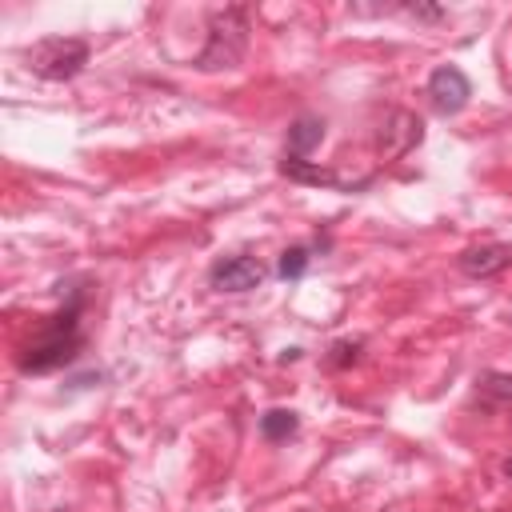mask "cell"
<instances>
[{"instance_id":"277c9868","label":"cell","mask_w":512,"mask_h":512,"mask_svg":"<svg viewBox=\"0 0 512 512\" xmlns=\"http://www.w3.org/2000/svg\"><path fill=\"white\" fill-rule=\"evenodd\" d=\"M428 96H432L436 112L452 116V112H460V108L468 104L472 84H468V76H464L456 64H440V68L428 76Z\"/></svg>"},{"instance_id":"7a4b0ae2","label":"cell","mask_w":512,"mask_h":512,"mask_svg":"<svg viewBox=\"0 0 512 512\" xmlns=\"http://www.w3.org/2000/svg\"><path fill=\"white\" fill-rule=\"evenodd\" d=\"M244 48H248V16H244V8H224L208 24V44H204L196 68L200 72L236 68L240 56H244Z\"/></svg>"},{"instance_id":"9a60e30c","label":"cell","mask_w":512,"mask_h":512,"mask_svg":"<svg viewBox=\"0 0 512 512\" xmlns=\"http://www.w3.org/2000/svg\"><path fill=\"white\" fill-rule=\"evenodd\" d=\"M504 476H508V480H512V460H504Z\"/></svg>"},{"instance_id":"52a82bcc","label":"cell","mask_w":512,"mask_h":512,"mask_svg":"<svg viewBox=\"0 0 512 512\" xmlns=\"http://www.w3.org/2000/svg\"><path fill=\"white\" fill-rule=\"evenodd\" d=\"M456 264H460L464 276L488 280V276H496V272H504L512 264V244H476V248H464Z\"/></svg>"},{"instance_id":"8fae6325","label":"cell","mask_w":512,"mask_h":512,"mask_svg":"<svg viewBox=\"0 0 512 512\" xmlns=\"http://www.w3.org/2000/svg\"><path fill=\"white\" fill-rule=\"evenodd\" d=\"M304 268H308V248H284V252H280V264H276V272H280L284 280H296V276H304Z\"/></svg>"},{"instance_id":"3957f363","label":"cell","mask_w":512,"mask_h":512,"mask_svg":"<svg viewBox=\"0 0 512 512\" xmlns=\"http://www.w3.org/2000/svg\"><path fill=\"white\" fill-rule=\"evenodd\" d=\"M24 60L44 80H72L88 64V44L76 36H44L24 52Z\"/></svg>"},{"instance_id":"6da1fadb","label":"cell","mask_w":512,"mask_h":512,"mask_svg":"<svg viewBox=\"0 0 512 512\" xmlns=\"http://www.w3.org/2000/svg\"><path fill=\"white\" fill-rule=\"evenodd\" d=\"M76 316H80V296L60 312L52 316V324L40 332V340H32L20 356V368L24 372H48L64 360H72V352L80 348V332H76Z\"/></svg>"},{"instance_id":"5bb4252c","label":"cell","mask_w":512,"mask_h":512,"mask_svg":"<svg viewBox=\"0 0 512 512\" xmlns=\"http://www.w3.org/2000/svg\"><path fill=\"white\" fill-rule=\"evenodd\" d=\"M408 12H412V16H428V20L440 16V8H428V4H408Z\"/></svg>"},{"instance_id":"ba28073f","label":"cell","mask_w":512,"mask_h":512,"mask_svg":"<svg viewBox=\"0 0 512 512\" xmlns=\"http://www.w3.org/2000/svg\"><path fill=\"white\" fill-rule=\"evenodd\" d=\"M320 140H324V120L300 116V120L288 128V156H292V160H304Z\"/></svg>"},{"instance_id":"8992f818","label":"cell","mask_w":512,"mask_h":512,"mask_svg":"<svg viewBox=\"0 0 512 512\" xmlns=\"http://www.w3.org/2000/svg\"><path fill=\"white\" fill-rule=\"evenodd\" d=\"M420 140H424L420 116H412V112H392L388 124L380 128V156H384V160H396V156L412 152Z\"/></svg>"},{"instance_id":"4fadbf2b","label":"cell","mask_w":512,"mask_h":512,"mask_svg":"<svg viewBox=\"0 0 512 512\" xmlns=\"http://www.w3.org/2000/svg\"><path fill=\"white\" fill-rule=\"evenodd\" d=\"M356 356H360V340H340V344H332V356H328V360H332L336 368H344V364H352Z\"/></svg>"},{"instance_id":"9c48e42d","label":"cell","mask_w":512,"mask_h":512,"mask_svg":"<svg viewBox=\"0 0 512 512\" xmlns=\"http://www.w3.org/2000/svg\"><path fill=\"white\" fill-rule=\"evenodd\" d=\"M280 172L288 176V180H304V184H328V188H352L348 180H340L336 172H328V168H316V164H308V160H284L280 164Z\"/></svg>"},{"instance_id":"5b68a950","label":"cell","mask_w":512,"mask_h":512,"mask_svg":"<svg viewBox=\"0 0 512 512\" xmlns=\"http://www.w3.org/2000/svg\"><path fill=\"white\" fill-rule=\"evenodd\" d=\"M208 280H212V288H220V292H248V288H260L264 264H260L256 256H224V260L212 264Z\"/></svg>"},{"instance_id":"2e32d148","label":"cell","mask_w":512,"mask_h":512,"mask_svg":"<svg viewBox=\"0 0 512 512\" xmlns=\"http://www.w3.org/2000/svg\"><path fill=\"white\" fill-rule=\"evenodd\" d=\"M508 320H512V316H508Z\"/></svg>"},{"instance_id":"7c38bea8","label":"cell","mask_w":512,"mask_h":512,"mask_svg":"<svg viewBox=\"0 0 512 512\" xmlns=\"http://www.w3.org/2000/svg\"><path fill=\"white\" fill-rule=\"evenodd\" d=\"M480 392H484V396H496V400H512V376L488 372V376L480 380Z\"/></svg>"},{"instance_id":"30bf717a","label":"cell","mask_w":512,"mask_h":512,"mask_svg":"<svg viewBox=\"0 0 512 512\" xmlns=\"http://www.w3.org/2000/svg\"><path fill=\"white\" fill-rule=\"evenodd\" d=\"M296 428H300V416L288 412V408H272V412L260 416V432H264V440H288Z\"/></svg>"}]
</instances>
